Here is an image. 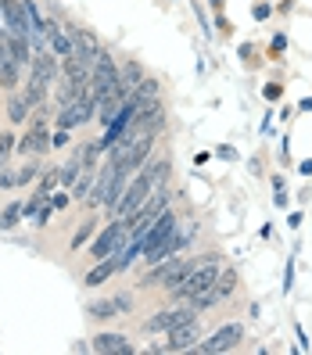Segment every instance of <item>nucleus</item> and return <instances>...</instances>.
Returning a JSON list of instances; mask_svg holds the SVG:
<instances>
[{
  "instance_id": "obj_33",
  "label": "nucleus",
  "mask_w": 312,
  "mask_h": 355,
  "mask_svg": "<svg viewBox=\"0 0 312 355\" xmlns=\"http://www.w3.org/2000/svg\"><path fill=\"white\" fill-rule=\"evenodd\" d=\"M65 205H69L65 194H54V198H51V208H65Z\"/></svg>"
},
{
  "instance_id": "obj_15",
  "label": "nucleus",
  "mask_w": 312,
  "mask_h": 355,
  "mask_svg": "<svg viewBox=\"0 0 312 355\" xmlns=\"http://www.w3.org/2000/svg\"><path fill=\"white\" fill-rule=\"evenodd\" d=\"M29 72H33V76H40V79H47V83H54V76H58L61 69H58L54 54H47V51H36V54H33V61H29Z\"/></svg>"
},
{
  "instance_id": "obj_27",
  "label": "nucleus",
  "mask_w": 312,
  "mask_h": 355,
  "mask_svg": "<svg viewBox=\"0 0 312 355\" xmlns=\"http://www.w3.org/2000/svg\"><path fill=\"white\" fill-rule=\"evenodd\" d=\"M79 165H83V158H79V151H76V158L61 169V183H76L79 180Z\"/></svg>"
},
{
  "instance_id": "obj_29",
  "label": "nucleus",
  "mask_w": 312,
  "mask_h": 355,
  "mask_svg": "<svg viewBox=\"0 0 312 355\" xmlns=\"http://www.w3.org/2000/svg\"><path fill=\"white\" fill-rule=\"evenodd\" d=\"M90 234H94V223H83V226L76 230V237H72V252H79V248L90 241Z\"/></svg>"
},
{
  "instance_id": "obj_28",
  "label": "nucleus",
  "mask_w": 312,
  "mask_h": 355,
  "mask_svg": "<svg viewBox=\"0 0 312 355\" xmlns=\"http://www.w3.org/2000/svg\"><path fill=\"white\" fill-rule=\"evenodd\" d=\"M36 176H40V165H36V162H26L22 169H18V187H26V183H33Z\"/></svg>"
},
{
  "instance_id": "obj_26",
  "label": "nucleus",
  "mask_w": 312,
  "mask_h": 355,
  "mask_svg": "<svg viewBox=\"0 0 312 355\" xmlns=\"http://www.w3.org/2000/svg\"><path fill=\"white\" fill-rule=\"evenodd\" d=\"M90 316L94 320H108V316H119V309H115V302H97V305H90Z\"/></svg>"
},
{
  "instance_id": "obj_8",
  "label": "nucleus",
  "mask_w": 312,
  "mask_h": 355,
  "mask_svg": "<svg viewBox=\"0 0 312 355\" xmlns=\"http://www.w3.org/2000/svg\"><path fill=\"white\" fill-rule=\"evenodd\" d=\"M194 312H198V305H194V302H187V305H180V309H162L158 316H151L144 327H148L151 334H158V330H176L180 323L194 320Z\"/></svg>"
},
{
  "instance_id": "obj_30",
  "label": "nucleus",
  "mask_w": 312,
  "mask_h": 355,
  "mask_svg": "<svg viewBox=\"0 0 312 355\" xmlns=\"http://www.w3.org/2000/svg\"><path fill=\"white\" fill-rule=\"evenodd\" d=\"M58 180H61V173H44V176H40V194H51Z\"/></svg>"
},
{
  "instance_id": "obj_34",
  "label": "nucleus",
  "mask_w": 312,
  "mask_h": 355,
  "mask_svg": "<svg viewBox=\"0 0 312 355\" xmlns=\"http://www.w3.org/2000/svg\"><path fill=\"white\" fill-rule=\"evenodd\" d=\"M0 165H4V158H0Z\"/></svg>"
},
{
  "instance_id": "obj_2",
  "label": "nucleus",
  "mask_w": 312,
  "mask_h": 355,
  "mask_svg": "<svg viewBox=\"0 0 312 355\" xmlns=\"http://www.w3.org/2000/svg\"><path fill=\"white\" fill-rule=\"evenodd\" d=\"M51 144H54V137L47 130V108H44V104H36V115L29 119L26 137L18 140V151H22V155H44Z\"/></svg>"
},
{
  "instance_id": "obj_11",
  "label": "nucleus",
  "mask_w": 312,
  "mask_h": 355,
  "mask_svg": "<svg viewBox=\"0 0 312 355\" xmlns=\"http://www.w3.org/2000/svg\"><path fill=\"white\" fill-rule=\"evenodd\" d=\"M173 234H176V216L169 212V208H165V212L148 226V234H144V255H148L155 244H162L165 237H173Z\"/></svg>"
},
{
  "instance_id": "obj_7",
  "label": "nucleus",
  "mask_w": 312,
  "mask_h": 355,
  "mask_svg": "<svg viewBox=\"0 0 312 355\" xmlns=\"http://www.w3.org/2000/svg\"><path fill=\"white\" fill-rule=\"evenodd\" d=\"M198 341H201V323L198 320H187L176 330H169V345H158L151 352H187V348H194Z\"/></svg>"
},
{
  "instance_id": "obj_14",
  "label": "nucleus",
  "mask_w": 312,
  "mask_h": 355,
  "mask_svg": "<svg viewBox=\"0 0 312 355\" xmlns=\"http://www.w3.org/2000/svg\"><path fill=\"white\" fill-rule=\"evenodd\" d=\"M115 273H119V259H97V266L83 277V284H87V287H101V284H108Z\"/></svg>"
},
{
  "instance_id": "obj_5",
  "label": "nucleus",
  "mask_w": 312,
  "mask_h": 355,
  "mask_svg": "<svg viewBox=\"0 0 312 355\" xmlns=\"http://www.w3.org/2000/svg\"><path fill=\"white\" fill-rule=\"evenodd\" d=\"M112 90H119V69H115L112 54L101 51L97 65H94V76H90V94L94 97H104V94H112Z\"/></svg>"
},
{
  "instance_id": "obj_21",
  "label": "nucleus",
  "mask_w": 312,
  "mask_h": 355,
  "mask_svg": "<svg viewBox=\"0 0 312 355\" xmlns=\"http://www.w3.org/2000/svg\"><path fill=\"white\" fill-rule=\"evenodd\" d=\"M144 176H148L155 187H165V176H169V158H158V162H151L148 169H144Z\"/></svg>"
},
{
  "instance_id": "obj_1",
  "label": "nucleus",
  "mask_w": 312,
  "mask_h": 355,
  "mask_svg": "<svg viewBox=\"0 0 312 355\" xmlns=\"http://www.w3.org/2000/svg\"><path fill=\"white\" fill-rule=\"evenodd\" d=\"M219 273H223V266H219V259H216V255H208V259H201L198 266H191V273L183 277V284L176 287V295H180L183 302H194V298L208 295V291L216 287Z\"/></svg>"
},
{
  "instance_id": "obj_25",
  "label": "nucleus",
  "mask_w": 312,
  "mask_h": 355,
  "mask_svg": "<svg viewBox=\"0 0 312 355\" xmlns=\"http://www.w3.org/2000/svg\"><path fill=\"white\" fill-rule=\"evenodd\" d=\"M90 173H94V169H83V176L76 180V191H72V198H79V201H87V194H90V180H94Z\"/></svg>"
},
{
  "instance_id": "obj_22",
  "label": "nucleus",
  "mask_w": 312,
  "mask_h": 355,
  "mask_svg": "<svg viewBox=\"0 0 312 355\" xmlns=\"http://www.w3.org/2000/svg\"><path fill=\"white\" fill-rule=\"evenodd\" d=\"M26 115H29V101L18 97V94H11V101H8V119H11V122H26Z\"/></svg>"
},
{
  "instance_id": "obj_13",
  "label": "nucleus",
  "mask_w": 312,
  "mask_h": 355,
  "mask_svg": "<svg viewBox=\"0 0 312 355\" xmlns=\"http://www.w3.org/2000/svg\"><path fill=\"white\" fill-rule=\"evenodd\" d=\"M94 352H101V355H130L133 348H130V341L122 338V334H97Z\"/></svg>"
},
{
  "instance_id": "obj_12",
  "label": "nucleus",
  "mask_w": 312,
  "mask_h": 355,
  "mask_svg": "<svg viewBox=\"0 0 312 355\" xmlns=\"http://www.w3.org/2000/svg\"><path fill=\"white\" fill-rule=\"evenodd\" d=\"M140 83H144V69H140V61H126V65L119 69V94L130 101V97L137 94Z\"/></svg>"
},
{
  "instance_id": "obj_4",
  "label": "nucleus",
  "mask_w": 312,
  "mask_h": 355,
  "mask_svg": "<svg viewBox=\"0 0 312 355\" xmlns=\"http://www.w3.org/2000/svg\"><path fill=\"white\" fill-rule=\"evenodd\" d=\"M151 191H155V183L148 180V176H137V180H130V187H126V194H122V201H119V208H115V216L119 219H130L133 212H140L144 208V201L151 198Z\"/></svg>"
},
{
  "instance_id": "obj_20",
  "label": "nucleus",
  "mask_w": 312,
  "mask_h": 355,
  "mask_svg": "<svg viewBox=\"0 0 312 355\" xmlns=\"http://www.w3.org/2000/svg\"><path fill=\"white\" fill-rule=\"evenodd\" d=\"M212 291H216V298H226V295H234V291H237V269H223Z\"/></svg>"
},
{
  "instance_id": "obj_19",
  "label": "nucleus",
  "mask_w": 312,
  "mask_h": 355,
  "mask_svg": "<svg viewBox=\"0 0 312 355\" xmlns=\"http://www.w3.org/2000/svg\"><path fill=\"white\" fill-rule=\"evenodd\" d=\"M18 61H11V58H0V87L4 90H15L18 87Z\"/></svg>"
},
{
  "instance_id": "obj_6",
  "label": "nucleus",
  "mask_w": 312,
  "mask_h": 355,
  "mask_svg": "<svg viewBox=\"0 0 312 355\" xmlns=\"http://www.w3.org/2000/svg\"><path fill=\"white\" fill-rule=\"evenodd\" d=\"M0 18H4L8 29L18 33V36H29V33H33L29 0H0Z\"/></svg>"
},
{
  "instance_id": "obj_23",
  "label": "nucleus",
  "mask_w": 312,
  "mask_h": 355,
  "mask_svg": "<svg viewBox=\"0 0 312 355\" xmlns=\"http://www.w3.org/2000/svg\"><path fill=\"white\" fill-rule=\"evenodd\" d=\"M155 97H158V79H144L140 87H137V94H133V101H137V104L155 101Z\"/></svg>"
},
{
  "instance_id": "obj_24",
  "label": "nucleus",
  "mask_w": 312,
  "mask_h": 355,
  "mask_svg": "<svg viewBox=\"0 0 312 355\" xmlns=\"http://www.w3.org/2000/svg\"><path fill=\"white\" fill-rule=\"evenodd\" d=\"M22 216H26V208L15 201V205H8V208H4V216H0V226H4V230H15V223L22 219Z\"/></svg>"
},
{
  "instance_id": "obj_18",
  "label": "nucleus",
  "mask_w": 312,
  "mask_h": 355,
  "mask_svg": "<svg viewBox=\"0 0 312 355\" xmlns=\"http://www.w3.org/2000/svg\"><path fill=\"white\" fill-rule=\"evenodd\" d=\"M47 87H51L47 79H40V76H33V72H29V87H26V101H29V108H36V104H44Z\"/></svg>"
},
{
  "instance_id": "obj_16",
  "label": "nucleus",
  "mask_w": 312,
  "mask_h": 355,
  "mask_svg": "<svg viewBox=\"0 0 312 355\" xmlns=\"http://www.w3.org/2000/svg\"><path fill=\"white\" fill-rule=\"evenodd\" d=\"M47 44L54 47V54L69 58V54H72V33H69V29H61L58 22H47Z\"/></svg>"
},
{
  "instance_id": "obj_9",
  "label": "nucleus",
  "mask_w": 312,
  "mask_h": 355,
  "mask_svg": "<svg viewBox=\"0 0 312 355\" xmlns=\"http://www.w3.org/2000/svg\"><path fill=\"white\" fill-rule=\"evenodd\" d=\"M241 338H244V327H241V323H226V327H223V330H216L208 341H201V345H198V352H205V355L230 352V348H237V345H241Z\"/></svg>"
},
{
  "instance_id": "obj_3",
  "label": "nucleus",
  "mask_w": 312,
  "mask_h": 355,
  "mask_svg": "<svg viewBox=\"0 0 312 355\" xmlns=\"http://www.w3.org/2000/svg\"><path fill=\"white\" fill-rule=\"evenodd\" d=\"M191 266L194 262H187V259H165V262H158V269H151L148 273V280H144V287H180L183 284V277L191 273Z\"/></svg>"
},
{
  "instance_id": "obj_32",
  "label": "nucleus",
  "mask_w": 312,
  "mask_h": 355,
  "mask_svg": "<svg viewBox=\"0 0 312 355\" xmlns=\"http://www.w3.org/2000/svg\"><path fill=\"white\" fill-rule=\"evenodd\" d=\"M115 302V309H119V316H126V312L133 309V298L130 295H119V298H112Z\"/></svg>"
},
{
  "instance_id": "obj_31",
  "label": "nucleus",
  "mask_w": 312,
  "mask_h": 355,
  "mask_svg": "<svg viewBox=\"0 0 312 355\" xmlns=\"http://www.w3.org/2000/svg\"><path fill=\"white\" fill-rule=\"evenodd\" d=\"M11 148H18V137L0 133V158H8V155H11Z\"/></svg>"
},
{
  "instance_id": "obj_17",
  "label": "nucleus",
  "mask_w": 312,
  "mask_h": 355,
  "mask_svg": "<svg viewBox=\"0 0 312 355\" xmlns=\"http://www.w3.org/2000/svg\"><path fill=\"white\" fill-rule=\"evenodd\" d=\"M8 58H11V61H18V65L33 61V51H29V44H26V36H18V33H11V36H8Z\"/></svg>"
},
{
  "instance_id": "obj_10",
  "label": "nucleus",
  "mask_w": 312,
  "mask_h": 355,
  "mask_svg": "<svg viewBox=\"0 0 312 355\" xmlns=\"http://www.w3.org/2000/svg\"><path fill=\"white\" fill-rule=\"evenodd\" d=\"M72 33V54L76 58H83V61H87V65L94 69L97 65V58H101V44H97V36L90 33V29H69Z\"/></svg>"
}]
</instances>
